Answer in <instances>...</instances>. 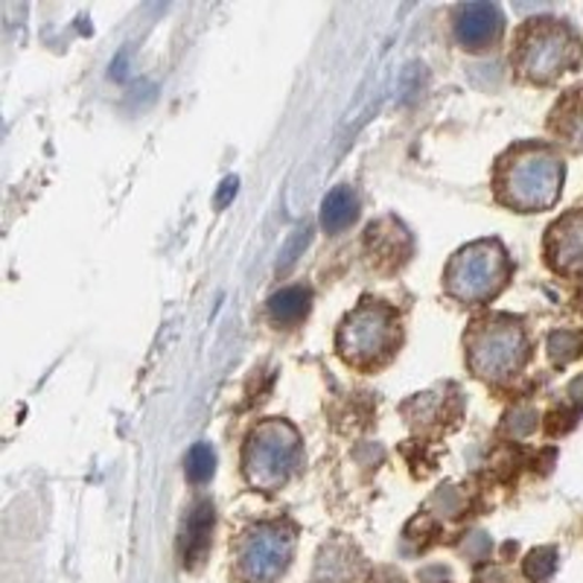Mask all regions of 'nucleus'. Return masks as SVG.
Returning a JSON list of instances; mask_svg holds the SVG:
<instances>
[{
  "mask_svg": "<svg viewBox=\"0 0 583 583\" xmlns=\"http://www.w3.org/2000/svg\"><path fill=\"white\" fill-rule=\"evenodd\" d=\"M563 184V163L543 147H522L502 161L499 195L502 202L520 210H540L554 204Z\"/></svg>",
  "mask_w": 583,
  "mask_h": 583,
  "instance_id": "f257e3e1",
  "label": "nucleus"
},
{
  "mask_svg": "<svg viewBox=\"0 0 583 583\" xmlns=\"http://www.w3.org/2000/svg\"><path fill=\"white\" fill-rule=\"evenodd\" d=\"M507 278V257L499 242H473L446 269V289L459 301H487Z\"/></svg>",
  "mask_w": 583,
  "mask_h": 583,
  "instance_id": "f03ea898",
  "label": "nucleus"
},
{
  "mask_svg": "<svg viewBox=\"0 0 583 583\" xmlns=\"http://www.w3.org/2000/svg\"><path fill=\"white\" fill-rule=\"evenodd\" d=\"M298 455L295 429L283 420H269L249 438L245 475L260 490H274L287 482Z\"/></svg>",
  "mask_w": 583,
  "mask_h": 583,
  "instance_id": "7ed1b4c3",
  "label": "nucleus"
},
{
  "mask_svg": "<svg viewBox=\"0 0 583 583\" xmlns=\"http://www.w3.org/2000/svg\"><path fill=\"white\" fill-rule=\"evenodd\" d=\"M396 319L394 312L380 306V303H362L348 321H344L342 333H339V348L344 359L356 362V365H376L396 344Z\"/></svg>",
  "mask_w": 583,
  "mask_h": 583,
  "instance_id": "20e7f679",
  "label": "nucleus"
},
{
  "mask_svg": "<svg viewBox=\"0 0 583 583\" xmlns=\"http://www.w3.org/2000/svg\"><path fill=\"white\" fill-rule=\"evenodd\" d=\"M577 59V44L572 32L560 23L543 21L525 32L520 47V64L536 82H549Z\"/></svg>",
  "mask_w": 583,
  "mask_h": 583,
  "instance_id": "39448f33",
  "label": "nucleus"
},
{
  "mask_svg": "<svg viewBox=\"0 0 583 583\" xmlns=\"http://www.w3.org/2000/svg\"><path fill=\"white\" fill-rule=\"evenodd\" d=\"M470 362L479 376H507L525 362V335L520 326L490 321L470 339Z\"/></svg>",
  "mask_w": 583,
  "mask_h": 583,
  "instance_id": "423d86ee",
  "label": "nucleus"
},
{
  "mask_svg": "<svg viewBox=\"0 0 583 583\" xmlns=\"http://www.w3.org/2000/svg\"><path fill=\"white\" fill-rule=\"evenodd\" d=\"M289 557H292V536L280 525H260L242 543L240 569L251 583H269L287 569Z\"/></svg>",
  "mask_w": 583,
  "mask_h": 583,
  "instance_id": "0eeeda50",
  "label": "nucleus"
},
{
  "mask_svg": "<svg viewBox=\"0 0 583 583\" xmlns=\"http://www.w3.org/2000/svg\"><path fill=\"white\" fill-rule=\"evenodd\" d=\"M502 32V16L490 3H466L455 12V39L466 50H484L499 39Z\"/></svg>",
  "mask_w": 583,
  "mask_h": 583,
  "instance_id": "6e6552de",
  "label": "nucleus"
},
{
  "mask_svg": "<svg viewBox=\"0 0 583 583\" xmlns=\"http://www.w3.org/2000/svg\"><path fill=\"white\" fill-rule=\"evenodd\" d=\"M549 254H552L557 269L583 265V213H572L552 228Z\"/></svg>",
  "mask_w": 583,
  "mask_h": 583,
  "instance_id": "1a4fd4ad",
  "label": "nucleus"
},
{
  "mask_svg": "<svg viewBox=\"0 0 583 583\" xmlns=\"http://www.w3.org/2000/svg\"><path fill=\"white\" fill-rule=\"evenodd\" d=\"M210 531H213V507H210L208 502H202V505L190 513V520H187V531H184V563L187 566H195V563L208 554Z\"/></svg>",
  "mask_w": 583,
  "mask_h": 583,
  "instance_id": "9d476101",
  "label": "nucleus"
},
{
  "mask_svg": "<svg viewBox=\"0 0 583 583\" xmlns=\"http://www.w3.org/2000/svg\"><path fill=\"white\" fill-rule=\"evenodd\" d=\"M359 199L350 187H335L333 193L326 195L321 204V225L326 233H339L356 219Z\"/></svg>",
  "mask_w": 583,
  "mask_h": 583,
  "instance_id": "9b49d317",
  "label": "nucleus"
},
{
  "mask_svg": "<svg viewBox=\"0 0 583 583\" xmlns=\"http://www.w3.org/2000/svg\"><path fill=\"white\" fill-rule=\"evenodd\" d=\"M310 301H312L310 289L303 287L280 289L278 295H272V301H269V312H272V319L278 321V324L292 326L310 312Z\"/></svg>",
  "mask_w": 583,
  "mask_h": 583,
  "instance_id": "f8f14e48",
  "label": "nucleus"
},
{
  "mask_svg": "<svg viewBox=\"0 0 583 583\" xmlns=\"http://www.w3.org/2000/svg\"><path fill=\"white\" fill-rule=\"evenodd\" d=\"M554 132L563 134L572 149H583V91H575L554 111Z\"/></svg>",
  "mask_w": 583,
  "mask_h": 583,
  "instance_id": "ddd939ff",
  "label": "nucleus"
},
{
  "mask_svg": "<svg viewBox=\"0 0 583 583\" xmlns=\"http://www.w3.org/2000/svg\"><path fill=\"white\" fill-rule=\"evenodd\" d=\"M213 466H217L213 450H210L208 443H195L193 450H190V455H187V475H190V482H208L210 475H213Z\"/></svg>",
  "mask_w": 583,
  "mask_h": 583,
  "instance_id": "4468645a",
  "label": "nucleus"
},
{
  "mask_svg": "<svg viewBox=\"0 0 583 583\" xmlns=\"http://www.w3.org/2000/svg\"><path fill=\"white\" fill-rule=\"evenodd\" d=\"M554 572V552L552 549H540V552H531L525 560V575L531 581H545V577Z\"/></svg>",
  "mask_w": 583,
  "mask_h": 583,
  "instance_id": "2eb2a0df",
  "label": "nucleus"
},
{
  "mask_svg": "<svg viewBox=\"0 0 583 583\" xmlns=\"http://www.w3.org/2000/svg\"><path fill=\"white\" fill-rule=\"evenodd\" d=\"M306 233H310V231H306V228H301V231H298L295 240L289 242L287 254H283V257H287V265H289V263H295V254L303 249V245H306Z\"/></svg>",
  "mask_w": 583,
  "mask_h": 583,
  "instance_id": "dca6fc26",
  "label": "nucleus"
},
{
  "mask_svg": "<svg viewBox=\"0 0 583 583\" xmlns=\"http://www.w3.org/2000/svg\"><path fill=\"white\" fill-rule=\"evenodd\" d=\"M237 193V179H225L222 181V190H219V195H217V204L219 208H225L228 202H231V195Z\"/></svg>",
  "mask_w": 583,
  "mask_h": 583,
  "instance_id": "f3484780",
  "label": "nucleus"
}]
</instances>
